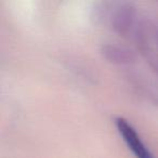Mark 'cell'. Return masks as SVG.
Wrapping results in <instances>:
<instances>
[{
  "mask_svg": "<svg viewBox=\"0 0 158 158\" xmlns=\"http://www.w3.org/2000/svg\"><path fill=\"white\" fill-rule=\"evenodd\" d=\"M116 127L126 144L131 149L136 158H155L152 152L143 143L142 139L138 134L136 130L132 127L131 123H129L127 119L118 117L116 119Z\"/></svg>",
  "mask_w": 158,
  "mask_h": 158,
  "instance_id": "1",
  "label": "cell"
}]
</instances>
